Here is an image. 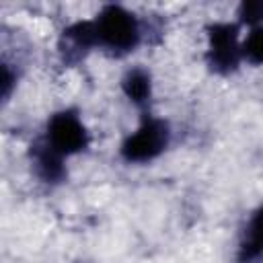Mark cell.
Wrapping results in <instances>:
<instances>
[{
    "instance_id": "1",
    "label": "cell",
    "mask_w": 263,
    "mask_h": 263,
    "mask_svg": "<svg viewBox=\"0 0 263 263\" xmlns=\"http://www.w3.org/2000/svg\"><path fill=\"white\" fill-rule=\"evenodd\" d=\"M97 49L111 55H127L140 47L146 35V25L123 4H103L90 18Z\"/></svg>"
},
{
    "instance_id": "2",
    "label": "cell",
    "mask_w": 263,
    "mask_h": 263,
    "mask_svg": "<svg viewBox=\"0 0 263 263\" xmlns=\"http://www.w3.org/2000/svg\"><path fill=\"white\" fill-rule=\"evenodd\" d=\"M171 125L162 117H156L152 113H144L142 121L134 132H129L121 146L119 154L129 164H146L158 158L171 144Z\"/></svg>"
},
{
    "instance_id": "3",
    "label": "cell",
    "mask_w": 263,
    "mask_h": 263,
    "mask_svg": "<svg viewBox=\"0 0 263 263\" xmlns=\"http://www.w3.org/2000/svg\"><path fill=\"white\" fill-rule=\"evenodd\" d=\"M242 25L216 21L205 29V62L218 74H230L242 64Z\"/></svg>"
},
{
    "instance_id": "4",
    "label": "cell",
    "mask_w": 263,
    "mask_h": 263,
    "mask_svg": "<svg viewBox=\"0 0 263 263\" xmlns=\"http://www.w3.org/2000/svg\"><path fill=\"white\" fill-rule=\"evenodd\" d=\"M41 140L51 150L62 154L64 158H70V156H76L88 148L90 134H88L78 111L60 109L53 115H49L47 125H45V134Z\"/></svg>"
},
{
    "instance_id": "5",
    "label": "cell",
    "mask_w": 263,
    "mask_h": 263,
    "mask_svg": "<svg viewBox=\"0 0 263 263\" xmlns=\"http://www.w3.org/2000/svg\"><path fill=\"white\" fill-rule=\"evenodd\" d=\"M236 263H263V203L249 216L238 247Z\"/></svg>"
},
{
    "instance_id": "6",
    "label": "cell",
    "mask_w": 263,
    "mask_h": 263,
    "mask_svg": "<svg viewBox=\"0 0 263 263\" xmlns=\"http://www.w3.org/2000/svg\"><path fill=\"white\" fill-rule=\"evenodd\" d=\"M31 164L43 183H60L66 177V158L51 150L43 140L31 146Z\"/></svg>"
},
{
    "instance_id": "7",
    "label": "cell",
    "mask_w": 263,
    "mask_h": 263,
    "mask_svg": "<svg viewBox=\"0 0 263 263\" xmlns=\"http://www.w3.org/2000/svg\"><path fill=\"white\" fill-rule=\"evenodd\" d=\"M121 90H123L125 99L132 105H136L140 109H148L150 99H152V76H150V72L142 66L129 68L121 76Z\"/></svg>"
},
{
    "instance_id": "8",
    "label": "cell",
    "mask_w": 263,
    "mask_h": 263,
    "mask_svg": "<svg viewBox=\"0 0 263 263\" xmlns=\"http://www.w3.org/2000/svg\"><path fill=\"white\" fill-rule=\"evenodd\" d=\"M242 62L263 66V23L249 27L242 37Z\"/></svg>"
}]
</instances>
